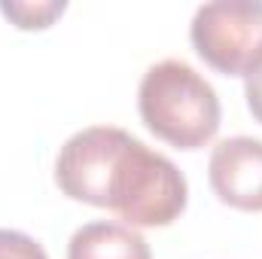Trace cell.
I'll return each mask as SVG.
<instances>
[{"mask_svg": "<svg viewBox=\"0 0 262 259\" xmlns=\"http://www.w3.org/2000/svg\"><path fill=\"white\" fill-rule=\"evenodd\" d=\"M55 183L73 201L113 210L125 226H171L189 201L183 171L143 140L113 125L67 137L55 159Z\"/></svg>", "mask_w": 262, "mask_h": 259, "instance_id": "6da1fadb", "label": "cell"}, {"mask_svg": "<svg viewBox=\"0 0 262 259\" xmlns=\"http://www.w3.org/2000/svg\"><path fill=\"white\" fill-rule=\"evenodd\" d=\"M143 125L177 149H201L220 131V98L195 67L177 58L152 64L137 89Z\"/></svg>", "mask_w": 262, "mask_h": 259, "instance_id": "7a4b0ae2", "label": "cell"}, {"mask_svg": "<svg viewBox=\"0 0 262 259\" xmlns=\"http://www.w3.org/2000/svg\"><path fill=\"white\" fill-rule=\"evenodd\" d=\"M189 37L204 64L226 76H247L262 61V3L213 0L198 6Z\"/></svg>", "mask_w": 262, "mask_h": 259, "instance_id": "3957f363", "label": "cell"}, {"mask_svg": "<svg viewBox=\"0 0 262 259\" xmlns=\"http://www.w3.org/2000/svg\"><path fill=\"white\" fill-rule=\"evenodd\" d=\"M210 189L235 210H262V140L238 134L213 146L207 162Z\"/></svg>", "mask_w": 262, "mask_h": 259, "instance_id": "277c9868", "label": "cell"}, {"mask_svg": "<svg viewBox=\"0 0 262 259\" xmlns=\"http://www.w3.org/2000/svg\"><path fill=\"white\" fill-rule=\"evenodd\" d=\"M67 259H152V250L140 232L125 223H85L73 232Z\"/></svg>", "mask_w": 262, "mask_h": 259, "instance_id": "5b68a950", "label": "cell"}, {"mask_svg": "<svg viewBox=\"0 0 262 259\" xmlns=\"http://www.w3.org/2000/svg\"><path fill=\"white\" fill-rule=\"evenodd\" d=\"M67 9L64 0H40V3H0V12L21 31H43Z\"/></svg>", "mask_w": 262, "mask_h": 259, "instance_id": "8992f818", "label": "cell"}, {"mask_svg": "<svg viewBox=\"0 0 262 259\" xmlns=\"http://www.w3.org/2000/svg\"><path fill=\"white\" fill-rule=\"evenodd\" d=\"M0 259H49L43 244L25 232L0 229Z\"/></svg>", "mask_w": 262, "mask_h": 259, "instance_id": "52a82bcc", "label": "cell"}, {"mask_svg": "<svg viewBox=\"0 0 262 259\" xmlns=\"http://www.w3.org/2000/svg\"><path fill=\"white\" fill-rule=\"evenodd\" d=\"M244 98H247V107H250L253 119L262 125V61L244 76Z\"/></svg>", "mask_w": 262, "mask_h": 259, "instance_id": "ba28073f", "label": "cell"}]
</instances>
